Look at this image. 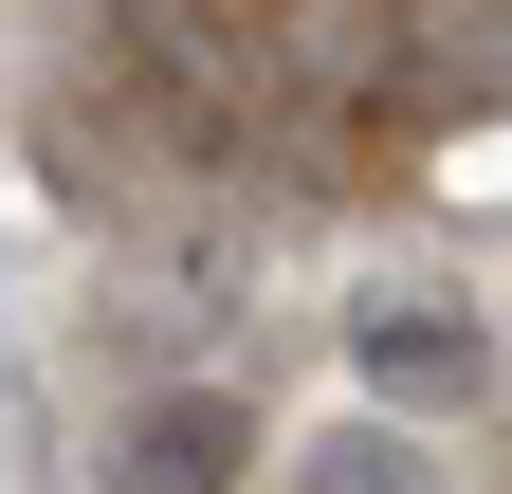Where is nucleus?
<instances>
[{
  "instance_id": "f03ea898",
  "label": "nucleus",
  "mask_w": 512,
  "mask_h": 494,
  "mask_svg": "<svg viewBox=\"0 0 512 494\" xmlns=\"http://www.w3.org/2000/svg\"><path fill=\"white\" fill-rule=\"evenodd\" d=\"M238 476H256V403L238 385H147L92 440V494H238Z\"/></svg>"
},
{
  "instance_id": "20e7f679",
  "label": "nucleus",
  "mask_w": 512,
  "mask_h": 494,
  "mask_svg": "<svg viewBox=\"0 0 512 494\" xmlns=\"http://www.w3.org/2000/svg\"><path fill=\"white\" fill-rule=\"evenodd\" d=\"M19 458H37V403H19V366H0V494H19Z\"/></svg>"
},
{
  "instance_id": "7ed1b4c3",
  "label": "nucleus",
  "mask_w": 512,
  "mask_h": 494,
  "mask_svg": "<svg viewBox=\"0 0 512 494\" xmlns=\"http://www.w3.org/2000/svg\"><path fill=\"white\" fill-rule=\"evenodd\" d=\"M293 494H458V476L421 421H330V440H293Z\"/></svg>"
},
{
  "instance_id": "39448f33",
  "label": "nucleus",
  "mask_w": 512,
  "mask_h": 494,
  "mask_svg": "<svg viewBox=\"0 0 512 494\" xmlns=\"http://www.w3.org/2000/svg\"><path fill=\"white\" fill-rule=\"evenodd\" d=\"M494 385H512V330H494Z\"/></svg>"
},
{
  "instance_id": "f257e3e1",
  "label": "nucleus",
  "mask_w": 512,
  "mask_h": 494,
  "mask_svg": "<svg viewBox=\"0 0 512 494\" xmlns=\"http://www.w3.org/2000/svg\"><path fill=\"white\" fill-rule=\"evenodd\" d=\"M348 366H366V421H458V403H494V312L439 275H384V293H348Z\"/></svg>"
}]
</instances>
